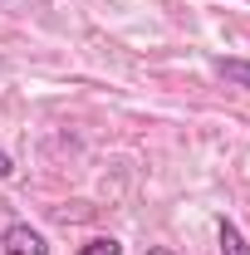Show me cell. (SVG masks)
<instances>
[{"label":"cell","instance_id":"cell-1","mask_svg":"<svg viewBox=\"0 0 250 255\" xmlns=\"http://www.w3.org/2000/svg\"><path fill=\"white\" fill-rule=\"evenodd\" d=\"M0 246H5V255H49V241H44L34 226H25V221L5 226V231H0Z\"/></svg>","mask_w":250,"mask_h":255},{"label":"cell","instance_id":"cell-2","mask_svg":"<svg viewBox=\"0 0 250 255\" xmlns=\"http://www.w3.org/2000/svg\"><path fill=\"white\" fill-rule=\"evenodd\" d=\"M211 69L231 89H250V59H211Z\"/></svg>","mask_w":250,"mask_h":255},{"label":"cell","instance_id":"cell-3","mask_svg":"<svg viewBox=\"0 0 250 255\" xmlns=\"http://www.w3.org/2000/svg\"><path fill=\"white\" fill-rule=\"evenodd\" d=\"M216 236H221V255H250V246H246V236H241V226H236V221L221 216V221H216Z\"/></svg>","mask_w":250,"mask_h":255},{"label":"cell","instance_id":"cell-4","mask_svg":"<svg viewBox=\"0 0 250 255\" xmlns=\"http://www.w3.org/2000/svg\"><path fill=\"white\" fill-rule=\"evenodd\" d=\"M74 255H123V246H118L113 236H94V241H84Z\"/></svg>","mask_w":250,"mask_h":255},{"label":"cell","instance_id":"cell-5","mask_svg":"<svg viewBox=\"0 0 250 255\" xmlns=\"http://www.w3.org/2000/svg\"><path fill=\"white\" fill-rule=\"evenodd\" d=\"M10 172H15V162H10L5 152H0V177H10Z\"/></svg>","mask_w":250,"mask_h":255},{"label":"cell","instance_id":"cell-6","mask_svg":"<svg viewBox=\"0 0 250 255\" xmlns=\"http://www.w3.org/2000/svg\"><path fill=\"white\" fill-rule=\"evenodd\" d=\"M147 255H172V251H162V246H152V251H147Z\"/></svg>","mask_w":250,"mask_h":255}]
</instances>
